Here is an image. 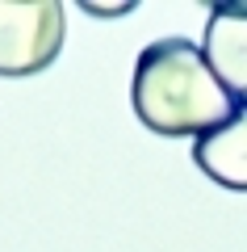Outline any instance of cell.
<instances>
[{"label":"cell","instance_id":"6da1fadb","mask_svg":"<svg viewBox=\"0 0 247 252\" xmlns=\"http://www.w3.org/2000/svg\"><path fill=\"white\" fill-rule=\"evenodd\" d=\"M130 105L147 130L193 143L235 114V101L205 63V51L189 38H155L142 46L134 59Z\"/></svg>","mask_w":247,"mask_h":252},{"label":"cell","instance_id":"7a4b0ae2","mask_svg":"<svg viewBox=\"0 0 247 252\" xmlns=\"http://www.w3.org/2000/svg\"><path fill=\"white\" fill-rule=\"evenodd\" d=\"M67 34V4L59 0H0V76L46 72L63 51Z\"/></svg>","mask_w":247,"mask_h":252},{"label":"cell","instance_id":"3957f363","mask_svg":"<svg viewBox=\"0 0 247 252\" xmlns=\"http://www.w3.org/2000/svg\"><path fill=\"white\" fill-rule=\"evenodd\" d=\"M201 51L218 76V84L230 93V101L247 105V0L214 4L210 17H205Z\"/></svg>","mask_w":247,"mask_h":252},{"label":"cell","instance_id":"277c9868","mask_svg":"<svg viewBox=\"0 0 247 252\" xmlns=\"http://www.w3.org/2000/svg\"><path fill=\"white\" fill-rule=\"evenodd\" d=\"M193 164L222 189L247 193V105H235V114L222 126L205 130L193 143Z\"/></svg>","mask_w":247,"mask_h":252},{"label":"cell","instance_id":"5b68a950","mask_svg":"<svg viewBox=\"0 0 247 252\" xmlns=\"http://www.w3.org/2000/svg\"><path fill=\"white\" fill-rule=\"evenodd\" d=\"M80 9L92 13V17H122V13H134V0H122V4H97V0H84Z\"/></svg>","mask_w":247,"mask_h":252}]
</instances>
